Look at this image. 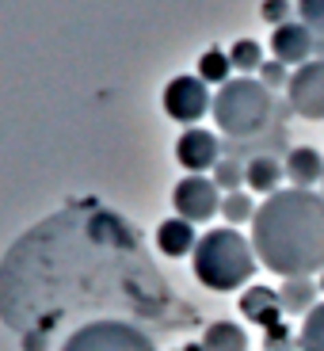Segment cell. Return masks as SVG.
<instances>
[{"label":"cell","mask_w":324,"mask_h":351,"mask_svg":"<svg viewBox=\"0 0 324 351\" xmlns=\"http://www.w3.org/2000/svg\"><path fill=\"white\" fill-rule=\"evenodd\" d=\"M298 19L306 23V31L313 35L316 53L324 58V0H298Z\"/></svg>","instance_id":"cell-21"},{"label":"cell","mask_w":324,"mask_h":351,"mask_svg":"<svg viewBox=\"0 0 324 351\" xmlns=\"http://www.w3.org/2000/svg\"><path fill=\"white\" fill-rule=\"evenodd\" d=\"M229 73H233V62H229V50H206L199 58V77L206 80V84H229Z\"/></svg>","instance_id":"cell-20"},{"label":"cell","mask_w":324,"mask_h":351,"mask_svg":"<svg viewBox=\"0 0 324 351\" xmlns=\"http://www.w3.org/2000/svg\"><path fill=\"white\" fill-rule=\"evenodd\" d=\"M271 53L282 65H306L313 62L316 46H313V35L306 31V23L298 19V23H279L271 31Z\"/></svg>","instance_id":"cell-10"},{"label":"cell","mask_w":324,"mask_h":351,"mask_svg":"<svg viewBox=\"0 0 324 351\" xmlns=\"http://www.w3.org/2000/svg\"><path fill=\"white\" fill-rule=\"evenodd\" d=\"M240 313L252 321V325H260V328H279L282 325V302H279V290H271V287H248L245 294H240Z\"/></svg>","instance_id":"cell-11"},{"label":"cell","mask_w":324,"mask_h":351,"mask_svg":"<svg viewBox=\"0 0 324 351\" xmlns=\"http://www.w3.org/2000/svg\"><path fill=\"white\" fill-rule=\"evenodd\" d=\"M321 195H324V184H321Z\"/></svg>","instance_id":"cell-26"},{"label":"cell","mask_w":324,"mask_h":351,"mask_svg":"<svg viewBox=\"0 0 324 351\" xmlns=\"http://www.w3.org/2000/svg\"><path fill=\"white\" fill-rule=\"evenodd\" d=\"M229 62H233V69H237L240 77H252V73L263 69V46L256 43V38H237L233 50H229Z\"/></svg>","instance_id":"cell-18"},{"label":"cell","mask_w":324,"mask_h":351,"mask_svg":"<svg viewBox=\"0 0 324 351\" xmlns=\"http://www.w3.org/2000/svg\"><path fill=\"white\" fill-rule=\"evenodd\" d=\"M286 99L294 114H301L309 123H324V58H313L290 73Z\"/></svg>","instance_id":"cell-8"},{"label":"cell","mask_w":324,"mask_h":351,"mask_svg":"<svg viewBox=\"0 0 324 351\" xmlns=\"http://www.w3.org/2000/svg\"><path fill=\"white\" fill-rule=\"evenodd\" d=\"M172 206L175 218H187L191 226H199V221H210L214 214H221V191L210 176H184L172 187Z\"/></svg>","instance_id":"cell-7"},{"label":"cell","mask_w":324,"mask_h":351,"mask_svg":"<svg viewBox=\"0 0 324 351\" xmlns=\"http://www.w3.org/2000/svg\"><path fill=\"white\" fill-rule=\"evenodd\" d=\"M282 176H286V168L279 165V157H271V153H260V157H248L245 165V184L248 191H260L263 199L275 191H282Z\"/></svg>","instance_id":"cell-14"},{"label":"cell","mask_w":324,"mask_h":351,"mask_svg":"<svg viewBox=\"0 0 324 351\" xmlns=\"http://www.w3.org/2000/svg\"><path fill=\"white\" fill-rule=\"evenodd\" d=\"M202 351H248V332L237 321H214L202 332Z\"/></svg>","instance_id":"cell-16"},{"label":"cell","mask_w":324,"mask_h":351,"mask_svg":"<svg viewBox=\"0 0 324 351\" xmlns=\"http://www.w3.org/2000/svg\"><path fill=\"white\" fill-rule=\"evenodd\" d=\"M316 287H321V294H324V271H321V279H316Z\"/></svg>","instance_id":"cell-25"},{"label":"cell","mask_w":324,"mask_h":351,"mask_svg":"<svg viewBox=\"0 0 324 351\" xmlns=\"http://www.w3.org/2000/svg\"><path fill=\"white\" fill-rule=\"evenodd\" d=\"M256 77L275 92V88H286L290 84V65H282V62H275V58H271V62H263V69L256 73Z\"/></svg>","instance_id":"cell-23"},{"label":"cell","mask_w":324,"mask_h":351,"mask_svg":"<svg viewBox=\"0 0 324 351\" xmlns=\"http://www.w3.org/2000/svg\"><path fill=\"white\" fill-rule=\"evenodd\" d=\"M214 184H218V191H240V184H245V165L240 160H218L214 165Z\"/></svg>","instance_id":"cell-22"},{"label":"cell","mask_w":324,"mask_h":351,"mask_svg":"<svg viewBox=\"0 0 324 351\" xmlns=\"http://www.w3.org/2000/svg\"><path fill=\"white\" fill-rule=\"evenodd\" d=\"M160 104H164L168 119H175V123H184V126H195L206 111H214L210 84L202 77H172L164 88V96H160Z\"/></svg>","instance_id":"cell-6"},{"label":"cell","mask_w":324,"mask_h":351,"mask_svg":"<svg viewBox=\"0 0 324 351\" xmlns=\"http://www.w3.org/2000/svg\"><path fill=\"white\" fill-rule=\"evenodd\" d=\"M282 168H286L290 187L313 191V184H324V157L313 145H294V149L286 153V160H282Z\"/></svg>","instance_id":"cell-12"},{"label":"cell","mask_w":324,"mask_h":351,"mask_svg":"<svg viewBox=\"0 0 324 351\" xmlns=\"http://www.w3.org/2000/svg\"><path fill=\"white\" fill-rule=\"evenodd\" d=\"M256 267H260V256L252 248V237H245L233 226L206 229L191 252L195 279L206 290H214V294H229V290L248 287Z\"/></svg>","instance_id":"cell-3"},{"label":"cell","mask_w":324,"mask_h":351,"mask_svg":"<svg viewBox=\"0 0 324 351\" xmlns=\"http://www.w3.org/2000/svg\"><path fill=\"white\" fill-rule=\"evenodd\" d=\"M298 351H324V302H316L298 328Z\"/></svg>","instance_id":"cell-17"},{"label":"cell","mask_w":324,"mask_h":351,"mask_svg":"<svg viewBox=\"0 0 324 351\" xmlns=\"http://www.w3.org/2000/svg\"><path fill=\"white\" fill-rule=\"evenodd\" d=\"M138 275H153L138 260L123 218L99 210H62L31 229L0 263V317L27 348L62 332L88 309L138 298Z\"/></svg>","instance_id":"cell-1"},{"label":"cell","mask_w":324,"mask_h":351,"mask_svg":"<svg viewBox=\"0 0 324 351\" xmlns=\"http://www.w3.org/2000/svg\"><path fill=\"white\" fill-rule=\"evenodd\" d=\"M286 12H290L286 0H267V4H263V19L275 23V27H279V19H286Z\"/></svg>","instance_id":"cell-24"},{"label":"cell","mask_w":324,"mask_h":351,"mask_svg":"<svg viewBox=\"0 0 324 351\" xmlns=\"http://www.w3.org/2000/svg\"><path fill=\"white\" fill-rule=\"evenodd\" d=\"M256 210H260V206L252 202V195H248V191H229V195H221V218H225L233 229L245 226V221H252Z\"/></svg>","instance_id":"cell-19"},{"label":"cell","mask_w":324,"mask_h":351,"mask_svg":"<svg viewBox=\"0 0 324 351\" xmlns=\"http://www.w3.org/2000/svg\"><path fill=\"white\" fill-rule=\"evenodd\" d=\"M58 351H157V343L130 321L99 317V321L73 328Z\"/></svg>","instance_id":"cell-5"},{"label":"cell","mask_w":324,"mask_h":351,"mask_svg":"<svg viewBox=\"0 0 324 351\" xmlns=\"http://www.w3.org/2000/svg\"><path fill=\"white\" fill-rule=\"evenodd\" d=\"M199 245V233L187 218H164L157 226V252L168 256V260H184V256L195 252Z\"/></svg>","instance_id":"cell-13"},{"label":"cell","mask_w":324,"mask_h":351,"mask_svg":"<svg viewBox=\"0 0 324 351\" xmlns=\"http://www.w3.org/2000/svg\"><path fill=\"white\" fill-rule=\"evenodd\" d=\"M210 114L225 138L233 141L260 138L275 123V92L256 77H237L218 88Z\"/></svg>","instance_id":"cell-4"},{"label":"cell","mask_w":324,"mask_h":351,"mask_svg":"<svg viewBox=\"0 0 324 351\" xmlns=\"http://www.w3.org/2000/svg\"><path fill=\"white\" fill-rule=\"evenodd\" d=\"M175 160L187 168V176H202L210 172L214 165L221 160V145H218V134L202 130V126H187L175 141Z\"/></svg>","instance_id":"cell-9"},{"label":"cell","mask_w":324,"mask_h":351,"mask_svg":"<svg viewBox=\"0 0 324 351\" xmlns=\"http://www.w3.org/2000/svg\"><path fill=\"white\" fill-rule=\"evenodd\" d=\"M316 294H321V287L313 282V275H301V279H282L279 282V302L286 313H301L306 317L309 309L316 306Z\"/></svg>","instance_id":"cell-15"},{"label":"cell","mask_w":324,"mask_h":351,"mask_svg":"<svg viewBox=\"0 0 324 351\" xmlns=\"http://www.w3.org/2000/svg\"><path fill=\"white\" fill-rule=\"evenodd\" d=\"M252 248L267 271L282 279L324 271V195L282 187L260 202L252 218Z\"/></svg>","instance_id":"cell-2"}]
</instances>
